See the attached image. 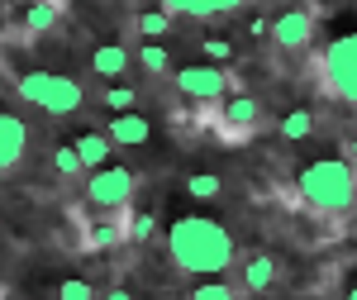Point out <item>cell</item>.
<instances>
[{"label":"cell","mask_w":357,"mask_h":300,"mask_svg":"<svg viewBox=\"0 0 357 300\" xmlns=\"http://www.w3.org/2000/svg\"><path fill=\"white\" fill-rule=\"evenodd\" d=\"M167 257L186 276H220L234 267V234L210 215H181L167 229Z\"/></svg>","instance_id":"6da1fadb"},{"label":"cell","mask_w":357,"mask_h":300,"mask_svg":"<svg viewBox=\"0 0 357 300\" xmlns=\"http://www.w3.org/2000/svg\"><path fill=\"white\" fill-rule=\"evenodd\" d=\"M296 191H301V200L314 215L343 219V215L357 210V172L343 163V158H314V163L301 167Z\"/></svg>","instance_id":"7a4b0ae2"},{"label":"cell","mask_w":357,"mask_h":300,"mask_svg":"<svg viewBox=\"0 0 357 300\" xmlns=\"http://www.w3.org/2000/svg\"><path fill=\"white\" fill-rule=\"evenodd\" d=\"M15 91H20V100H29L33 110H43L53 119H67V114H77L86 105L82 82H72L67 72H24L15 82Z\"/></svg>","instance_id":"3957f363"},{"label":"cell","mask_w":357,"mask_h":300,"mask_svg":"<svg viewBox=\"0 0 357 300\" xmlns=\"http://www.w3.org/2000/svg\"><path fill=\"white\" fill-rule=\"evenodd\" d=\"M319 86L338 105H357V29L353 33H338L319 53Z\"/></svg>","instance_id":"277c9868"},{"label":"cell","mask_w":357,"mask_h":300,"mask_svg":"<svg viewBox=\"0 0 357 300\" xmlns=\"http://www.w3.org/2000/svg\"><path fill=\"white\" fill-rule=\"evenodd\" d=\"M138 195V172L134 167H100V172H91V181H86V200L96 205V210H110V215H119V210H129Z\"/></svg>","instance_id":"5b68a950"},{"label":"cell","mask_w":357,"mask_h":300,"mask_svg":"<svg viewBox=\"0 0 357 300\" xmlns=\"http://www.w3.org/2000/svg\"><path fill=\"white\" fill-rule=\"evenodd\" d=\"M176 91L195 105H224V96L234 91V77L215 62H191V67H176Z\"/></svg>","instance_id":"8992f818"},{"label":"cell","mask_w":357,"mask_h":300,"mask_svg":"<svg viewBox=\"0 0 357 300\" xmlns=\"http://www.w3.org/2000/svg\"><path fill=\"white\" fill-rule=\"evenodd\" d=\"M257 119H262V105H257L252 96H229V100L215 110V129H220L229 143H243V138L257 129Z\"/></svg>","instance_id":"52a82bcc"},{"label":"cell","mask_w":357,"mask_h":300,"mask_svg":"<svg viewBox=\"0 0 357 300\" xmlns=\"http://www.w3.org/2000/svg\"><path fill=\"white\" fill-rule=\"evenodd\" d=\"M272 43L281 48V53H305L310 43H314V15L310 10H281L272 20Z\"/></svg>","instance_id":"ba28073f"},{"label":"cell","mask_w":357,"mask_h":300,"mask_svg":"<svg viewBox=\"0 0 357 300\" xmlns=\"http://www.w3.org/2000/svg\"><path fill=\"white\" fill-rule=\"evenodd\" d=\"M24 153H29V124L20 114H5L0 110V177L24 163Z\"/></svg>","instance_id":"9c48e42d"},{"label":"cell","mask_w":357,"mask_h":300,"mask_svg":"<svg viewBox=\"0 0 357 300\" xmlns=\"http://www.w3.org/2000/svg\"><path fill=\"white\" fill-rule=\"evenodd\" d=\"M105 134H110L114 148H143L153 138V119H143L138 110H129V114H114L110 124H105Z\"/></svg>","instance_id":"30bf717a"},{"label":"cell","mask_w":357,"mask_h":300,"mask_svg":"<svg viewBox=\"0 0 357 300\" xmlns=\"http://www.w3.org/2000/svg\"><path fill=\"white\" fill-rule=\"evenodd\" d=\"M238 286H243L248 296H262V291H272L276 286V262L267 253H248L243 267H238Z\"/></svg>","instance_id":"8fae6325"},{"label":"cell","mask_w":357,"mask_h":300,"mask_svg":"<svg viewBox=\"0 0 357 300\" xmlns=\"http://www.w3.org/2000/svg\"><path fill=\"white\" fill-rule=\"evenodd\" d=\"M77 158H82L86 172H100V167H110V153H114V143L105 129H86V134H77Z\"/></svg>","instance_id":"7c38bea8"},{"label":"cell","mask_w":357,"mask_h":300,"mask_svg":"<svg viewBox=\"0 0 357 300\" xmlns=\"http://www.w3.org/2000/svg\"><path fill=\"white\" fill-rule=\"evenodd\" d=\"M91 72H96L100 82H119V77L129 72V48H124V43H96V48H91Z\"/></svg>","instance_id":"4fadbf2b"},{"label":"cell","mask_w":357,"mask_h":300,"mask_svg":"<svg viewBox=\"0 0 357 300\" xmlns=\"http://www.w3.org/2000/svg\"><path fill=\"white\" fill-rule=\"evenodd\" d=\"M124 239H129V210H119L114 219H96V224L86 229V248H91V253H105V248L124 243Z\"/></svg>","instance_id":"5bb4252c"},{"label":"cell","mask_w":357,"mask_h":300,"mask_svg":"<svg viewBox=\"0 0 357 300\" xmlns=\"http://www.w3.org/2000/svg\"><path fill=\"white\" fill-rule=\"evenodd\" d=\"M167 15H195V20H220V15H234L243 0H158Z\"/></svg>","instance_id":"9a60e30c"},{"label":"cell","mask_w":357,"mask_h":300,"mask_svg":"<svg viewBox=\"0 0 357 300\" xmlns=\"http://www.w3.org/2000/svg\"><path fill=\"white\" fill-rule=\"evenodd\" d=\"M134 29L143 33V43H162L167 33H172V15L167 10H143L134 20Z\"/></svg>","instance_id":"2e32d148"},{"label":"cell","mask_w":357,"mask_h":300,"mask_svg":"<svg viewBox=\"0 0 357 300\" xmlns=\"http://www.w3.org/2000/svg\"><path fill=\"white\" fill-rule=\"evenodd\" d=\"M138 67H143L148 77H167V72H172V53H167V43H138Z\"/></svg>","instance_id":"e0dca14e"},{"label":"cell","mask_w":357,"mask_h":300,"mask_svg":"<svg viewBox=\"0 0 357 300\" xmlns=\"http://www.w3.org/2000/svg\"><path fill=\"white\" fill-rule=\"evenodd\" d=\"M281 138H291V143H305V138L314 134V114L310 110H291V114H281Z\"/></svg>","instance_id":"ac0fdd59"},{"label":"cell","mask_w":357,"mask_h":300,"mask_svg":"<svg viewBox=\"0 0 357 300\" xmlns=\"http://www.w3.org/2000/svg\"><path fill=\"white\" fill-rule=\"evenodd\" d=\"M186 195H191V200H220L224 181L215 172H191V177H186Z\"/></svg>","instance_id":"d6986e66"},{"label":"cell","mask_w":357,"mask_h":300,"mask_svg":"<svg viewBox=\"0 0 357 300\" xmlns=\"http://www.w3.org/2000/svg\"><path fill=\"white\" fill-rule=\"evenodd\" d=\"M57 20H62L57 5H24V33H48L57 29Z\"/></svg>","instance_id":"ffe728a7"},{"label":"cell","mask_w":357,"mask_h":300,"mask_svg":"<svg viewBox=\"0 0 357 300\" xmlns=\"http://www.w3.org/2000/svg\"><path fill=\"white\" fill-rule=\"evenodd\" d=\"M100 100H105L110 114H129V110H138V91H134V86H105Z\"/></svg>","instance_id":"44dd1931"},{"label":"cell","mask_w":357,"mask_h":300,"mask_svg":"<svg viewBox=\"0 0 357 300\" xmlns=\"http://www.w3.org/2000/svg\"><path fill=\"white\" fill-rule=\"evenodd\" d=\"M191 300H238V286H229L220 276H205V281H195Z\"/></svg>","instance_id":"7402d4cb"},{"label":"cell","mask_w":357,"mask_h":300,"mask_svg":"<svg viewBox=\"0 0 357 300\" xmlns=\"http://www.w3.org/2000/svg\"><path fill=\"white\" fill-rule=\"evenodd\" d=\"M53 172H57V177H82V172H86L72 143H62V148H53Z\"/></svg>","instance_id":"603a6c76"},{"label":"cell","mask_w":357,"mask_h":300,"mask_svg":"<svg viewBox=\"0 0 357 300\" xmlns=\"http://www.w3.org/2000/svg\"><path fill=\"white\" fill-rule=\"evenodd\" d=\"M57 300H100V296H96V286H91V281H82V276H67V281L57 286Z\"/></svg>","instance_id":"cb8c5ba5"},{"label":"cell","mask_w":357,"mask_h":300,"mask_svg":"<svg viewBox=\"0 0 357 300\" xmlns=\"http://www.w3.org/2000/svg\"><path fill=\"white\" fill-rule=\"evenodd\" d=\"M200 53H205V62L224 67V62L234 57V43H229V38H205V43H200Z\"/></svg>","instance_id":"d4e9b609"},{"label":"cell","mask_w":357,"mask_h":300,"mask_svg":"<svg viewBox=\"0 0 357 300\" xmlns=\"http://www.w3.org/2000/svg\"><path fill=\"white\" fill-rule=\"evenodd\" d=\"M153 234H158V219L153 215H129V239L134 243H148Z\"/></svg>","instance_id":"484cf974"},{"label":"cell","mask_w":357,"mask_h":300,"mask_svg":"<svg viewBox=\"0 0 357 300\" xmlns=\"http://www.w3.org/2000/svg\"><path fill=\"white\" fill-rule=\"evenodd\" d=\"M343 163L357 172V134H348V143H343Z\"/></svg>","instance_id":"4316f807"},{"label":"cell","mask_w":357,"mask_h":300,"mask_svg":"<svg viewBox=\"0 0 357 300\" xmlns=\"http://www.w3.org/2000/svg\"><path fill=\"white\" fill-rule=\"evenodd\" d=\"M100 300H134V291H129V286H114V291H105Z\"/></svg>","instance_id":"83f0119b"},{"label":"cell","mask_w":357,"mask_h":300,"mask_svg":"<svg viewBox=\"0 0 357 300\" xmlns=\"http://www.w3.org/2000/svg\"><path fill=\"white\" fill-rule=\"evenodd\" d=\"M24 5H57V10H67V0H24Z\"/></svg>","instance_id":"f1b7e54d"},{"label":"cell","mask_w":357,"mask_h":300,"mask_svg":"<svg viewBox=\"0 0 357 300\" xmlns=\"http://www.w3.org/2000/svg\"><path fill=\"white\" fill-rule=\"evenodd\" d=\"M343 300H357V281H353V286H348V296H343Z\"/></svg>","instance_id":"f546056e"},{"label":"cell","mask_w":357,"mask_h":300,"mask_svg":"<svg viewBox=\"0 0 357 300\" xmlns=\"http://www.w3.org/2000/svg\"><path fill=\"white\" fill-rule=\"evenodd\" d=\"M0 239H5V219H0Z\"/></svg>","instance_id":"4dcf8cb0"},{"label":"cell","mask_w":357,"mask_h":300,"mask_svg":"<svg viewBox=\"0 0 357 300\" xmlns=\"http://www.w3.org/2000/svg\"><path fill=\"white\" fill-rule=\"evenodd\" d=\"M0 300H5V286H0Z\"/></svg>","instance_id":"1f68e13d"},{"label":"cell","mask_w":357,"mask_h":300,"mask_svg":"<svg viewBox=\"0 0 357 300\" xmlns=\"http://www.w3.org/2000/svg\"><path fill=\"white\" fill-rule=\"evenodd\" d=\"M153 300H158V296H153Z\"/></svg>","instance_id":"d6a6232c"}]
</instances>
